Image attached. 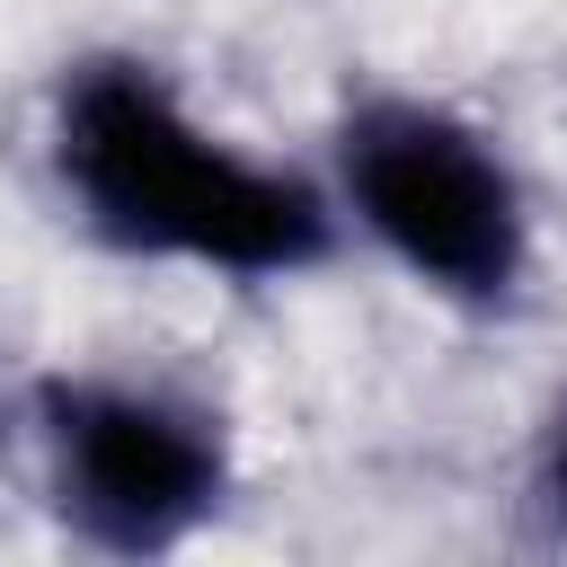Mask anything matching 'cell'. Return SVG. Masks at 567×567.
<instances>
[{
    "mask_svg": "<svg viewBox=\"0 0 567 567\" xmlns=\"http://www.w3.org/2000/svg\"><path fill=\"white\" fill-rule=\"evenodd\" d=\"M44 514L106 558H168L230 514L239 452L221 408L142 372H44L27 390Z\"/></svg>",
    "mask_w": 567,
    "mask_h": 567,
    "instance_id": "cell-3",
    "label": "cell"
},
{
    "mask_svg": "<svg viewBox=\"0 0 567 567\" xmlns=\"http://www.w3.org/2000/svg\"><path fill=\"white\" fill-rule=\"evenodd\" d=\"M44 177L97 248L204 284H301L346 248L328 177L213 124L151 53L62 62Z\"/></svg>",
    "mask_w": 567,
    "mask_h": 567,
    "instance_id": "cell-1",
    "label": "cell"
},
{
    "mask_svg": "<svg viewBox=\"0 0 567 567\" xmlns=\"http://www.w3.org/2000/svg\"><path fill=\"white\" fill-rule=\"evenodd\" d=\"M532 496H540V514H549L558 540H567V399L549 408V425H540V443H532Z\"/></svg>",
    "mask_w": 567,
    "mask_h": 567,
    "instance_id": "cell-4",
    "label": "cell"
},
{
    "mask_svg": "<svg viewBox=\"0 0 567 567\" xmlns=\"http://www.w3.org/2000/svg\"><path fill=\"white\" fill-rule=\"evenodd\" d=\"M328 195L346 239L461 319L523 310L540 275L532 186L478 115L425 89H363L328 133Z\"/></svg>",
    "mask_w": 567,
    "mask_h": 567,
    "instance_id": "cell-2",
    "label": "cell"
}]
</instances>
